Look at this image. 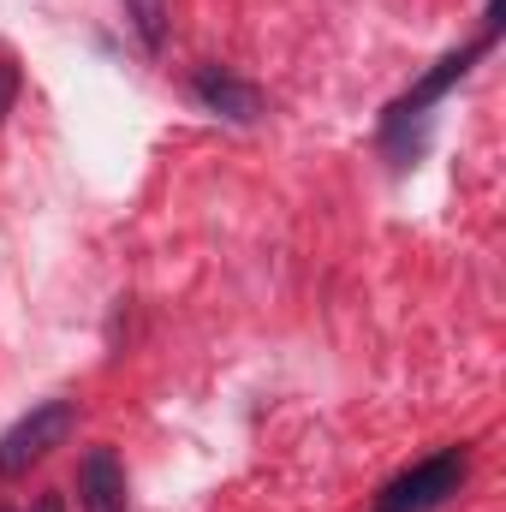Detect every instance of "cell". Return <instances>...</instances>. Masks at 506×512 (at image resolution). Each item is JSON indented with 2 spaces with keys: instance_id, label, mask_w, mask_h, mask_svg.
I'll return each mask as SVG.
<instances>
[{
  "instance_id": "6da1fadb",
  "label": "cell",
  "mask_w": 506,
  "mask_h": 512,
  "mask_svg": "<svg viewBox=\"0 0 506 512\" xmlns=\"http://www.w3.org/2000/svg\"><path fill=\"white\" fill-rule=\"evenodd\" d=\"M501 18H506V0H489V12H483V30H477V42H465V48H453L447 60H435V72H423L399 102H387V114H381V149H387V161L393 167H411L417 155H423V131H429V108L495 48V36H501Z\"/></svg>"
},
{
  "instance_id": "7a4b0ae2",
  "label": "cell",
  "mask_w": 506,
  "mask_h": 512,
  "mask_svg": "<svg viewBox=\"0 0 506 512\" xmlns=\"http://www.w3.org/2000/svg\"><path fill=\"white\" fill-rule=\"evenodd\" d=\"M471 477V453L465 447H441L429 459H417L411 471H399L376 495V512H441Z\"/></svg>"
},
{
  "instance_id": "3957f363",
  "label": "cell",
  "mask_w": 506,
  "mask_h": 512,
  "mask_svg": "<svg viewBox=\"0 0 506 512\" xmlns=\"http://www.w3.org/2000/svg\"><path fill=\"white\" fill-rule=\"evenodd\" d=\"M72 429H78V405H72V399H42V405H30V411L0 435V477H24L30 465H42L54 447H66Z\"/></svg>"
},
{
  "instance_id": "277c9868",
  "label": "cell",
  "mask_w": 506,
  "mask_h": 512,
  "mask_svg": "<svg viewBox=\"0 0 506 512\" xmlns=\"http://www.w3.org/2000/svg\"><path fill=\"white\" fill-rule=\"evenodd\" d=\"M191 96H197L215 120H227V126H256V120H262V90L245 84L239 72H227V66H197V72H191Z\"/></svg>"
},
{
  "instance_id": "5b68a950",
  "label": "cell",
  "mask_w": 506,
  "mask_h": 512,
  "mask_svg": "<svg viewBox=\"0 0 506 512\" xmlns=\"http://www.w3.org/2000/svg\"><path fill=\"white\" fill-rule=\"evenodd\" d=\"M78 507L84 512H126V465L114 447H90L78 465Z\"/></svg>"
},
{
  "instance_id": "8992f818",
  "label": "cell",
  "mask_w": 506,
  "mask_h": 512,
  "mask_svg": "<svg viewBox=\"0 0 506 512\" xmlns=\"http://www.w3.org/2000/svg\"><path fill=\"white\" fill-rule=\"evenodd\" d=\"M126 18H131L137 42H143L149 54L167 42V0H126Z\"/></svg>"
},
{
  "instance_id": "52a82bcc",
  "label": "cell",
  "mask_w": 506,
  "mask_h": 512,
  "mask_svg": "<svg viewBox=\"0 0 506 512\" xmlns=\"http://www.w3.org/2000/svg\"><path fill=\"white\" fill-rule=\"evenodd\" d=\"M12 102H18V66H12V60H0V120L12 114Z\"/></svg>"
},
{
  "instance_id": "ba28073f",
  "label": "cell",
  "mask_w": 506,
  "mask_h": 512,
  "mask_svg": "<svg viewBox=\"0 0 506 512\" xmlns=\"http://www.w3.org/2000/svg\"><path fill=\"white\" fill-rule=\"evenodd\" d=\"M30 512H66V501H60V495H42V501H36Z\"/></svg>"
}]
</instances>
